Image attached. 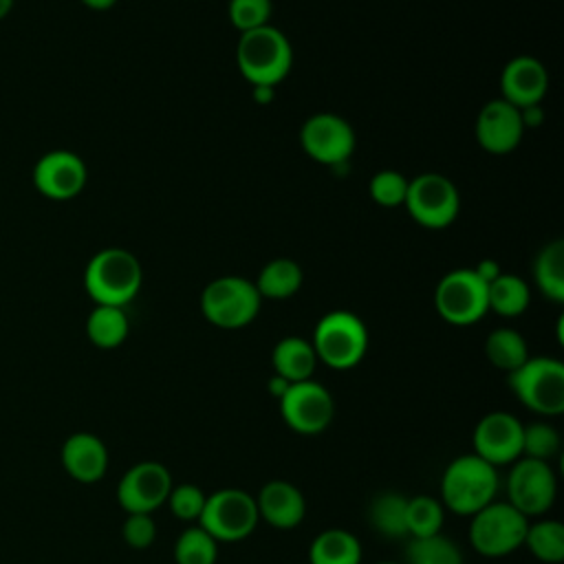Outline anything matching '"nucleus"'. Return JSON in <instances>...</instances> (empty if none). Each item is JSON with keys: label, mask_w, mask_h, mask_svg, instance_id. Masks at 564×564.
<instances>
[{"label": "nucleus", "mask_w": 564, "mask_h": 564, "mask_svg": "<svg viewBox=\"0 0 564 564\" xmlns=\"http://www.w3.org/2000/svg\"><path fill=\"white\" fill-rule=\"evenodd\" d=\"M304 152L324 165H344L357 145L355 128L335 112H315L300 128Z\"/></svg>", "instance_id": "13"}, {"label": "nucleus", "mask_w": 564, "mask_h": 564, "mask_svg": "<svg viewBox=\"0 0 564 564\" xmlns=\"http://www.w3.org/2000/svg\"><path fill=\"white\" fill-rule=\"evenodd\" d=\"M410 178H405L399 170H379L368 185L372 200L381 207H401L408 196Z\"/></svg>", "instance_id": "34"}, {"label": "nucleus", "mask_w": 564, "mask_h": 564, "mask_svg": "<svg viewBox=\"0 0 564 564\" xmlns=\"http://www.w3.org/2000/svg\"><path fill=\"white\" fill-rule=\"evenodd\" d=\"M500 489L498 467L480 456L460 454L447 463L441 476V505L445 511L471 518L476 511L496 500Z\"/></svg>", "instance_id": "1"}, {"label": "nucleus", "mask_w": 564, "mask_h": 564, "mask_svg": "<svg viewBox=\"0 0 564 564\" xmlns=\"http://www.w3.org/2000/svg\"><path fill=\"white\" fill-rule=\"evenodd\" d=\"M13 2H15V0H0V20H2V18H7V15L11 13Z\"/></svg>", "instance_id": "42"}, {"label": "nucleus", "mask_w": 564, "mask_h": 564, "mask_svg": "<svg viewBox=\"0 0 564 564\" xmlns=\"http://www.w3.org/2000/svg\"><path fill=\"white\" fill-rule=\"evenodd\" d=\"M66 474L84 485L101 480L108 471V447L90 432L70 434L59 452Z\"/></svg>", "instance_id": "20"}, {"label": "nucleus", "mask_w": 564, "mask_h": 564, "mask_svg": "<svg viewBox=\"0 0 564 564\" xmlns=\"http://www.w3.org/2000/svg\"><path fill=\"white\" fill-rule=\"evenodd\" d=\"M403 564H465V560L452 538L434 533L427 538H408Z\"/></svg>", "instance_id": "30"}, {"label": "nucleus", "mask_w": 564, "mask_h": 564, "mask_svg": "<svg viewBox=\"0 0 564 564\" xmlns=\"http://www.w3.org/2000/svg\"><path fill=\"white\" fill-rule=\"evenodd\" d=\"M317 361L333 370L355 368L368 352V328L350 311H330L319 317L311 339Z\"/></svg>", "instance_id": "4"}, {"label": "nucleus", "mask_w": 564, "mask_h": 564, "mask_svg": "<svg viewBox=\"0 0 564 564\" xmlns=\"http://www.w3.org/2000/svg\"><path fill=\"white\" fill-rule=\"evenodd\" d=\"M227 13H229L231 24L240 33H245V31L269 24L271 0H229Z\"/></svg>", "instance_id": "36"}, {"label": "nucleus", "mask_w": 564, "mask_h": 564, "mask_svg": "<svg viewBox=\"0 0 564 564\" xmlns=\"http://www.w3.org/2000/svg\"><path fill=\"white\" fill-rule=\"evenodd\" d=\"M529 518L507 500H494L469 518V544L482 557H505L524 544Z\"/></svg>", "instance_id": "7"}, {"label": "nucleus", "mask_w": 564, "mask_h": 564, "mask_svg": "<svg viewBox=\"0 0 564 564\" xmlns=\"http://www.w3.org/2000/svg\"><path fill=\"white\" fill-rule=\"evenodd\" d=\"M143 284V267L139 258L121 247L97 251L84 269V289L95 304L121 306L130 304Z\"/></svg>", "instance_id": "2"}, {"label": "nucleus", "mask_w": 564, "mask_h": 564, "mask_svg": "<svg viewBox=\"0 0 564 564\" xmlns=\"http://www.w3.org/2000/svg\"><path fill=\"white\" fill-rule=\"evenodd\" d=\"M533 278L542 295L553 302H564V242L551 240L544 245L533 264Z\"/></svg>", "instance_id": "28"}, {"label": "nucleus", "mask_w": 564, "mask_h": 564, "mask_svg": "<svg viewBox=\"0 0 564 564\" xmlns=\"http://www.w3.org/2000/svg\"><path fill=\"white\" fill-rule=\"evenodd\" d=\"M262 297L256 284L242 275L214 278L200 293L203 317L225 330L249 326L260 313Z\"/></svg>", "instance_id": "6"}, {"label": "nucleus", "mask_w": 564, "mask_h": 564, "mask_svg": "<svg viewBox=\"0 0 564 564\" xmlns=\"http://www.w3.org/2000/svg\"><path fill=\"white\" fill-rule=\"evenodd\" d=\"M509 390L531 412L560 416L564 412V364L553 357H529L507 375Z\"/></svg>", "instance_id": "5"}, {"label": "nucleus", "mask_w": 564, "mask_h": 564, "mask_svg": "<svg viewBox=\"0 0 564 564\" xmlns=\"http://www.w3.org/2000/svg\"><path fill=\"white\" fill-rule=\"evenodd\" d=\"M317 364L319 361H317L313 344L304 337H297V335L282 337L273 346V352H271L273 375H280L289 383L313 379V372H315Z\"/></svg>", "instance_id": "21"}, {"label": "nucleus", "mask_w": 564, "mask_h": 564, "mask_svg": "<svg viewBox=\"0 0 564 564\" xmlns=\"http://www.w3.org/2000/svg\"><path fill=\"white\" fill-rule=\"evenodd\" d=\"M434 308L447 324H476L489 311L487 284L474 269L447 271L434 289Z\"/></svg>", "instance_id": "11"}, {"label": "nucleus", "mask_w": 564, "mask_h": 564, "mask_svg": "<svg viewBox=\"0 0 564 564\" xmlns=\"http://www.w3.org/2000/svg\"><path fill=\"white\" fill-rule=\"evenodd\" d=\"M560 432L546 421H531L522 425V456L535 460H551L560 452Z\"/></svg>", "instance_id": "33"}, {"label": "nucleus", "mask_w": 564, "mask_h": 564, "mask_svg": "<svg viewBox=\"0 0 564 564\" xmlns=\"http://www.w3.org/2000/svg\"><path fill=\"white\" fill-rule=\"evenodd\" d=\"M260 522L256 498L238 487L216 489L207 496L203 513L196 524H200L218 544L240 542L249 538Z\"/></svg>", "instance_id": "8"}, {"label": "nucleus", "mask_w": 564, "mask_h": 564, "mask_svg": "<svg viewBox=\"0 0 564 564\" xmlns=\"http://www.w3.org/2000/svg\"><path fill=\"white\" fill-rule=\"evenodd\" d=\"M489 311L500 317H518L529 308L531 291L529 284L513 273H500L494 282L487 284Z\"/></svg>", "instance_id": "26"}, {"label": "nucleus", "mask_w": 564, "mask_h": 564, "mask_svg": "<svg viewBox=\"0 0 564 564\" xmlns=\"http://www.w3.org/2000/svg\"><path fill=\"white\" fill-rule=\"evenodd\" d=\"M405 507L408 496H403L401 491H379L368 505V522L379 535L390 540H403L408 538Z\"/></svg>", "instance_id": "24"}, {"label": "nucleus", "mask_w": 564, "mask_h": 564, "mask_svg": "<svg viewBox=\"0 0 564 564\" xmlns=\"http://www.w3.org/2000/svg\"><path fill=\"white\" fill-rule=\"evenodd\" d=\"M79 2L93 11H108L117 4V0H79Z\"/></svg>", "instance_id": "41"}, {"label": "nucleus", "mask_w": 564, "mask_h": 564, "mask_svg": "<svg viewBox=\"0 0 564 564\" xmlns=\"http://www.w3.org/2000/svg\"><path fill=\"white\" fill-rule=\"evenodd\" d=\"M251 90H253V99H256L258 104H269V101L273 99V95H275V86H262V84H258V86H251Z\"/></svg>", "instance_id": "40"}, {"label": "nucleus", "mask_w": 564, "mask_h": 564, "mask_svg": "<svg viewBox=\"0 0 564 564\" xmlns=\"http://www.w3.org/2000/svg\"><path fill=\"white\" fill-rule=\"evenodd\" d=\"M445 522V507L434 496H408L405 527L408 538H427L441 533Z\"/></svg>", "instance_id": "31"}, {"label": "nucleus", "mask_w": 564, "mask_h": 564, "mask_svg": "<svg viewBox=\"0 0 564 564\" xmlns=\"http://www.w3.org/2000/svg\"><path fill=\"white\" fill-rule=\"evenodd\" d=\"M505 489L507 502L531 520L544 516L553 507L557 496V476L549 460L520 456L511 463Z\"/></svg>", "instance_id": "9"}, {"label": "nucleus", "mask_w": 564, "mask_h": 564, "mask_svg": "<svg viewBox=\"0 0 564 564\" xmlns=\"http://www.w3.org/2000/svg\"><path fill=\"white\" fill-rule=\"evenodd\" d=\"M522 546L544 564H560L564 560V524L555 518L529 522Z\"/></svg>", "instance_id": "29"}, {"label": "nucleus", "mask_w": 564, "mask_h": 564, "mask_svg": "<svg viewBox=\"0 0 564 564\" xmlns=\"http://www.w3.org/2000/svg\"><path fill=\"white\" fill-rule=\"evenodd\" d=\"M130 333V319L121 306H106L95 304L86 319V335L88 339L104 350L117 348L126 341Z\"/></svg>", "instance_id": "25"}, {"label": "nucleus", "mask_w": 564, "mask_h": 564, "mask_svg": "<svg viewBox=\"0 0 564 564\" xmlns=\"http://www.w3.org/2000/svg\"><path fill=\"white\" fill-rule=\"evenodd\" d=\"M121 535H123V542L134 551L150 549L156 540V522L152 513H126V520L121 524Z\"/></svg>", "instance_id": "37"}, {"label": "nucleus", "mask_w": 564, "mask_h": 564, "mask_svg": "<svg viewBox=\"0 0 564 564\" xmlns=\"http://www.w3.org/2000/svg\"><path fill=\"white\" fill-rule=\"evenodd\" d=\"M403 205L416 225L425 229H443L458 218L460 194L447 176L425 172L410 178Z\"/></svg>", "instance_id": "10"}, {"label": "nucleus", "mask_w": 564, "mask_h": 564, "mask_svg": "<svg viewBox=\"0 0 564 564\" xmlns=\"http://www.w3.org/2000/svg\"><path fill=\"white\" fill-rule=\"evenodd\" d=\"M476 141L480 148L489 154H509L513 152L524 134V123L520 108L505 101L502 97H496L487 101L480 112L476 115L474 126Z\"/></svg>", "instance_id": "17"}, {"label": "nucleus", "mask_w": 564, "mask_h": 564, "mask_svg": "<svg viewBox=\"0 0 564 564\" xmlns=\"http://www.w3.org/2000/svg\"><path fill=\"white\" fill-rule=\"evenodd\" d=\"M172 485V474L165 465L141 460L117 482V502L126 513H154L165 505Z\"/></svg>", "instance_id": "14"}, {"label": "nucleus", "mask_w": 564, "mask_h": 564, "mask_svg": "<svg viewBox=\"0 0 564 564\" xmlns=\"http://www.w3.org/2000/svg\"><path fill=\"white\" fill-rule=\"evenodd\" d=\"M236 64L251 86H278L291 70L293 48L280 29L264 24L240 33Z\"/></svg>", "instance_id": "3"}, {"label": "nucleus", "mask_w": 564, "mask_h": 564, "mask_svg": "<svg viewBox=\"0 0 564 564\" xmlns=\"http://www.w3.org/2000/svg\"><path fill=\"white\" fill-rule=\"evenodd\" d=\"M88 181L84 159L70 150H48L33 165L35 189L51 200L75 198Z\"/></svg>", "instance_id": "16"}, {"label": "nucleus", "mask_w": 564, "mask_h": 564, "mask_svg": "<svg viewBox=\"0 0 564 564\" xmlns=\"http://www.w3.org/2000/svg\"><path fill=\"white\" fill-rule=\"evenodd\" d=\"M304 282L302 267L291 258H273L269 260L258 278L253 280L262 300H286L293 297Z\"/></svg>", "instance_id": "23"}, {"label": "nucleus", "mask_w": 564, "mask_h": 564, "mask_svg": "<svg viewBox=\"0 0 564 564\" xmlns=\"http://www.w3.org/2000/svg\"><path fill=\"white\" fill-rule=\"evenodd\" d=\"M485 355L491 366L505 370L507 375L522 366L531 355L527 339L516 328H496L485 339Z\"/></svg>", "instance_id": "27"}, {"label": "nucleus", "mask_w": 564, "mask_h": 564, "mask_svg": "<svg viewBox=\"0 0 564 564\" xmlns=\"http://www.w3.org/2000/svg\"><path fill=\"white\" fill-rule=\"evenodd\" d=\"M253 498L260 520L280 531L295 529L306 516V498L302 489L289 480H269Z\"/></svg>", "instance_id": "19"}, {"label": "nucleus", "mask_w": 564, "mask_h": 564, "mask_svg": "<svg viewBox=\"0 0 564 564\" xmlns=\"http://www.w3.org/2000/svg\"><path fill=\"white\" fill-rule=\"evenodd\" d=\"M267 386H269V392H271V397L280 401V399L284 397V392L289 390V386H291V383H289L286 379H282L280 375H271V379H269V383H267Z\"/></svg>", "instance_id": "39"}, {"label": "nucleus", "mask_w": 564, "mask_h": 564, "mask_svg": "<svg viewBox=\"0 0 564 564\" xmlns=\"http://www.w3.org/2000/svg\"><path fill=\"white\" fill-rule=\"evenodd\" d=\"M278 403L284 423L302 436L324 432L335 419V399L315 379L291 383Z\"/></svg>", "instance_id": "12"}, {"label": "nucleus", "mask_w": 564, "mask_h": 564, "mask_svg": "<svg viewBox=\"0 0 564 564\" xmlns=\"http://www.w3.org/2000/svg\"><path fill=\"white\" fill-rule=\"evenodd\" d=\"M474 271H476V275H478L485 284L494 282V280L502 273L500 267H498V262H494V260H480V262L474 267Z\"/></svg>", "instance_id": "38"}, {"label": "nucleus", "mask_w": 564, "mask_h": 564, "mask_svg": "<svg viewBox=\"0 0 564 564\" xmlns=\"http://www.w3.org/2000/svg\"><path fill=\"white\" fill-rule=\"evenodd\" d=\"M218 542L200 527L192 524L183 529L174 542L176 564H216Z\"/></svg>", "instance_id": "32"}, {"label": "nucleus", "mask_w": 564, "mask_h": 564, "mask_svg": "<svg viewBox=\"0 0 564 564\" xmlns=\"http://www.w3.org/2000/svg\"><path fill=\"white\" fill-rule=\"evenodd\" d=\"M549 90V70L533 55L511 57L500 73V97L516 108L538 106Z\"/></svg>", "instance_id": "18"}, {"label": "nucleus", "mask_w": 564, "mask_h": 564, "mask_svg": "<svg viewBox=\"0 0 564 564\" xmlns=\"http://www.w3.org/2000/svg\"><path fill=\"white\" fill-rule=\"evenodd\" d=\"M205 500H207V494L198 485L181 482V485H172L165 505L170 507L174 518L183 522H198Z\"/></svg>", "instance_id": "35"}, {"label": "nucleus", "mask_w": 564, "mask_h": 564, "mask_svg": "<svg viewBox=\"0 0 564 564\" xmlns=\"http://www.w3.org/2000/svg\"><path fill=\"white\" fill-rule=\"evenodd\" d=\"M375 564H403V562H375Z\"/></svg>", "instance_id": "43"}, {"label": "nucleus", "mask_w": 564, "mask_h": 564, "mask_svg": "<svg viewBox=\"0 0 564 564\" xmlns=\"http://www.w3.org/2000/svg\"><path fill=\"white\" fill-rule=\"evenodd\" d=\"M522 421L505 410L485 414L471 434L474 454L494 467L511 465L522 456Z\"/></svg>", "instance_id": "15"}, {"label": "nucleus", "mask_w": 564, "mask_h": 564, "mask_svg": "<svg viewBox=\"0 0 564 564\" xmlns=\"http://www.w3.org/2000/svg\"><path fill=\"white\" fill-rule=\"evenodd\" d=\"M361 557L359 538L341 527L319 531L308 544V564H361Z\"/></svg>", "instance_id": "22"}]
</instances>
